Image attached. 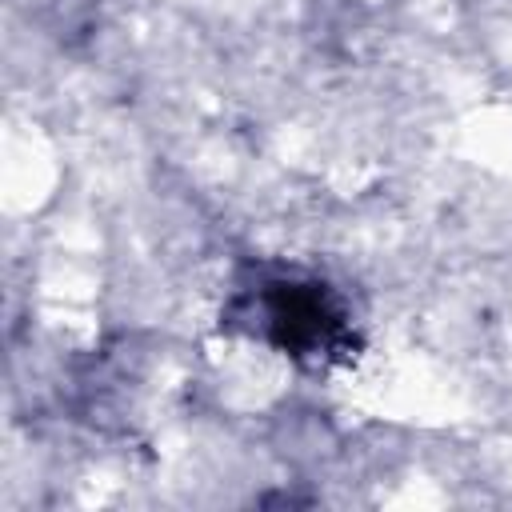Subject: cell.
<instances>
[{"mask_svg":"<svg viewBox=\"0 0 512 512\" xmlns=\"http://www.w3.org/2000/svg\"><path fill=\"white\" fill-rule=\"evenodd\" d=\"M220 332L264 344L304 372L348 368L364 352L352 300L328 276L284 260H244L232 272Z\"/></svg>","mask_w":512,"mask_h":512,"instance_id":"1","label":"cell"}]
</instances>
